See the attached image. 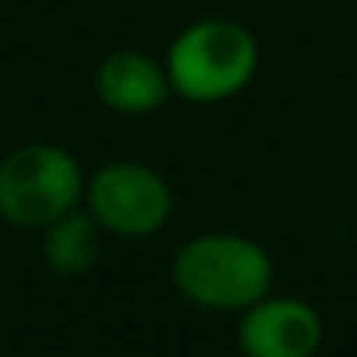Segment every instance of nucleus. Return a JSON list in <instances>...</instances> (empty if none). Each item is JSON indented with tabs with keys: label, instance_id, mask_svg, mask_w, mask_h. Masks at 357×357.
Masks as SVG:
<instances>
[{
	"label": "nucleus",
	"instance_id": "obj_1",
	"mask_svg": "<svg viewBox=\"0 0 357 357\" xmlns=\"http://www.w3.org/2000/svg\"><path fill=\"white\" fill-rule=\"evenodd\" d=\"M172 280L190 305L238 315L273 291V259L249 235L204 231L175 249Z\"/></svg>",
	"mask_w": 357,
	"mask_h": 357
},
{
	"label": "nucleus",
	"instance_id": "obj_2",
	"mask_svg": "<svg viewBox=\"0 0 357 357\" xmlns=\"http://www.w3.org/2000/svg\"><path fill=\"white\" fill-rule=\"evenodd\" d=\"M161 60L172 95L193 105H218L256 81L259 39L235 18H200L168 43Z\"/></svg>",
	"mask_w": 357,
	"mask_h": 357
},
{
	"label": "nucleus",
	"instance_id": "obj_3",
	"mask_svg": "<svg viewBox=\"0 0 357 357\" xmlns=\"http://www.w3.org/2000/svg\"><path fill=\"white\" fill-rule=\"evenodd\" d=\"M84 165L60 144L29 140L0 158V221L43 231L84 204Z\"/></svg>",
	"mask_w": 357,
	"mask_h": 357
},
{
	"label": "nucleus",
	"instance_id": "obj_4",
	"mask_svg": "<svg viewBox=\"0 0 357 357\" xmlns=\"http://www.w3.org/2000/svg\"><path fill=\"white\" fill-rule=\"evenodd\" d=\"M105 235L140 242L154 238L172 211H175V193L168 178L137 158H119L98 165L88 183H84V204H81Z\"/></svg>",
	"mask_w": 357,
	"mask_h": 357
},
{
	"label": "nucleus",
	"instance_id": "obj_5",
	"mask_svg": "<svg viewBox=\"0 0 357 357\" xmlns=\"http://www.w3.org/2000/svg\"><path fill=\"white\" fill-rule=\"evenodd\" d=\"M235 340L245 357H315L322 347V315L301 298L266 294L238 312Z\"/></svg>",
	"mask_w": 357,
	"mask_h": 357
},
{
	"label": "nucleus",
	"instance_id": "obj_6",
	"mask_svg": "<svg viewBox=\"0 0 357 357\" xmlns=\"http://www.w3.org/2000/svg\"><path fill=\"white\" fill-rule=\"evenodd\" d=\"M95 95L116 116H151L172 98L165 60L144 50H112L95 70Z\"/></svg>",
	"mask_w": 357,
	"mask_h": 357
},
{
	"label": "nucleus",
	"instance_id": "obj_7",
	"mask_svg": "<svg viewBox=\"0 0 357 357\" xmlns=\"http://www.w3.org/2000/svg\"><path fill=\"white\" fill-rule=\"evenodd\" d=\"M39 235H43V263L56 277H81V273H88L98 263L102 242H105V231L98 228V221L84 207L63 214L60 221H53Z\"/></svg>",
	"mask_w": 357,
	"mask_h": 357
}]
</instances>
